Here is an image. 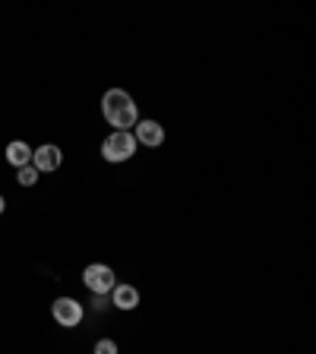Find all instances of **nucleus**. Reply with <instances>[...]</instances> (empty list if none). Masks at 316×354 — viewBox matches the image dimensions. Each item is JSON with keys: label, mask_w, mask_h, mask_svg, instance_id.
<instances>
[{"label": "nucleus", "mask_w": 316, "mask_h": 354, "mask_svg": "<svg viewBox=\"0 0 316 354\" xmlns=\"http://www.w3.org/2000/svg\"><path fill=\"white\" fill-rule=\"evenodd\" d=\"M102 114H104V120H108L111 127H118V130H130V127H136V120H140V114H136V102L127 95L124 88H111V92H104Z\"/></svg>", "instance_id": "f257e3e1"}, {"label": "nucleus", "mask_w": 316, "mask_h": 354, "mask_svg": "<svg viewBox=\"0 0 316 354\" xmlns=\"http://www.w3.org/2000/svg\"><path fill=\"white\" fill-rule=\"evenodd\" d=\"M133 152H136V140H133L130 130H114L108 140L102 142L104 162H130Z\"/></svg>", "instance_id": "f03ea898"}, {"label": "nucleus", "mask_w": 316, "mask_h": 354, "mask_svg": "<svg viewBox=\"0 0 316 354\" xmlns=\"http://www.w3.org/2000/svg\"><path fill=\"white\" fill-rule=\"evenodd\" d=\"M82 281H86V288L92 291V295H108L111 288L118 285V275H114V269H111V266L92 263V266H86Z\"/></svg>", "instance_id": "7ed1b4c3"}, {"label": "nucleus", "mask_w": 316, "mask_h": 354, "mask_svg": "<svg viewBox=\"0 0 316 354\" xmlns=\"http://www.w3.org/2000/svg\"><path fill=\"white\" fill-rule=\"evenodd\" d=\"M51 313L60 326H66V329H73V326L82 323V304L73 301V297H57V301L51 304Z\"/></svg>", "instance_id": "20e7f679"}, {"label": "nucleus", "mask_w": 316, "mask_h": 354, "mask_svg": "<svg viewBox=\"0 0 316 354\" xmlns=\"http://www.w3.org/2000/svg\"><path fill=\"white\" fill-rule=\"evenodd\" d=\"M60 165H64V152H60L57 146H38L32 149V168L38 171V174H48V171H57Z\"/></svg>", "instance_id": "39448f33"}, {"label": "nucleus", "mask_w": 316, "mask_h": 354, "mask_svg": "<svg viewBox=\"0 0 316 354\" xmlns=\"http://www.w3.org/2000/svg\"><path fill=\"white\" fill-rule=\"evenodd\" d=\"M136 146H162L165 130L158 120H136V133H133Z\"/></svg>", "instance_id": "423d86ee"}, {"label": "nucleus", "mask_w": 316, "mask_h": 354, "mask_svg": "<svg viewBox=\"0 0 316 354\" xmlns=\"http://www.w3.org/2000/svg\"><path fill=\"white\" fill-rule=\"evenodd\" d=\"M111 295H114V307L118 310H136V304H140V291L133 285H114Z\"/></svg>", "instance_id": "0eeeda50"}, {"label": "nucleus", "mask_w": 316, "mask_h": 354, "mask_svg": "<svg viewBox=\"0 0 316 354\" xmlns=\"http://www.w3.org/2000/svg\"><path fill=\"white\" fill-rule=\"evenodd\" d=\"M7 162L13 165L16 171H19V168H26V165L32 162V149L26 146V142H22V140L10 142V146H7Z\"/></svg>", "instance_id": "6e6552de"}, {"label": "nucleus", "mask_w": 316, "mask_h": 354, "mask_svg": "<svg viewBox=\"0 0 316 354\" xmlns=\"http://www.w3.org/2000/svg\"><path fill=\"white\" fill-rule=\"evenodd\" d=\"M22 187H35V180H38V171L32 168V165H26V168H19V177H16Z\"/></svg>", "instance_id": "1a4fd4ad"}, {"label": "nucleus", "mask_w": 316, "mask_h": 354, "mask_svg": "<svg viewBox=\"0 0 316 354\" xmlns=\"http://www.w3.org/2000/svg\"><path fill=\"white\" fill-rule=\"evenodd\" d=\"M95 354H118V342L114 339H98L95 342Z\"/></svg>", "instance_id": "9d476101"}, {"label": "nucleus", "mask_w": 316, "mask_h": 354, "mask_svg": "<svg viewBox=\"0 0 316 354\" xmlns=\"http://www.w3.org/2000/svg\"><path fill=\"white\" fill-rule=\"evenodd\" d=\"M3 209H7V203H3V196H0V215H3Z\"/></svg>", "instance_id": "9b49d317"}]
</instances>
